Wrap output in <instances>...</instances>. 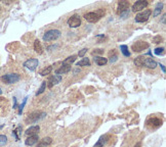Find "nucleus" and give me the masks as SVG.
I'll return each instance as SVG.
<instances>
[{"instance_id":"nucleus-1","label":"nucleus","mask_w":166,"mask_h":147,"mask_svg":"<svg viewBox=\"0 0 166 147\" xmlns=\"http://www.w3.org/2000/svg\"><path fill=\"white\" fill-rule=\"evenodd\" d=\"M45 116H46L45 112H39V110H35V112L28 114L27 118H26V122H28V124H30V122H38V120H42Z\"/></svg>"},{"instance_id":"nucleus-2","label":"nucleus","mask_w":166,"mask_h":147,"mask_svg":"<svg viewBox=\"0 0 166 147\" xmlns=\"http://www.w3.org/2000/svg\"><path fill=\"white\" fill-rule=\"evenodd\" d=\"M21 79L20 75L19 74H6V75H3L1 77V81L5 84L9 85V84H14V83L19 82Z\"/></svg>"},{"instance_id":"nucleus-3","label":"nucleus","mask_w":166,"mask_h":147,"mask_svg":"<svg viewBox=\"0 0 166 147\" xmlns=\"http://www.w3.org/2000/svg\"><path fill=\"white\" fill-rule=\"evenodd\" d=\"M61 37V32L58 30H49L47 31L46 33L43 36V40L46 41V42H49V41H54L56 39H58Z\"/></svg>"},{"instance_id":"nucleus-4","label":"nucleus","mask_w":166,"mask_h":147,"mask_svg":"<svg viewBox=\"0 0 166 147\" xmlns=\"http://www.w3.org/2000/svg\"><path fill=\"white\" fill-rule=\"evenodd\" d=\"M150 47V44L148 42H145V41H137L135 43H133L131 49H132L134 52H141L148 49Z\"/></svg>"},{"instance_id":"nucleus-5","label":"nucleus","mask_w":166,"mask_h":147,"mask_svg":"<svg viewBox=\"0 0 166 147\" xmlns=\"http://www.w3.org/2000/svg\"><path fill=\"white\" fill-rule=\"evenodd\" d=\"M151 14H152V10H150V9H146V10L137 14L134 20L137 22H145L149 20V18H150Z\"/></svg>"},{"instance_id":"nucleus-6","label":"nucleus","mask_w":166,"mask_h":147,"mask_svg":"<svg viewBox=\"0 0 166 147\" xmlns=\"http://www.w3.org/2000/svg\"><path fill=\"white\" fill-rule=\"evenodd\" d=\"M38 63L39 61L37 58H30V59L26 60L24 63V67H27L30 71H35L37 69V67H38Z\"/></svg>"},{"instance_id":"nucleus-7","label":"nucleus","mask_w":166,"mask_h":147,"mask_svg":"<svg viewBox=\"0 0 166 147\" xmlns=\"http://www.w3.org/2000/svg\"><path fill=\"white\" fill-rule=\"evenodd\" d=\"M80 24H81V18L77 14H74V16H72L68 20V26L70 28H78Z\"/></svg>"},{"instance_id":"nucleus-8","label":"nucleus","mask_w":166,"mask_h":147,"mask_svg":"<svg viewBox=\"0 0 166 147\" xmlns=\"http://www.w3.org/2000/svg\"><path fill=\"white\" fill-rule=\"evenodd\" d=\"M84 18L87 20L88 22H97L99 20H101V16L97 14V12H87V14H84Z\"/></svg>"},{"instance_id":"nucleus-9","label":"nucleus","mask_w":166,"mask_h":147,"mask_svg":"<svg viewBox=\"0 0 166 147\" xmlns=\"http://www.w3.org/2000/svg\"><path fill=\"white\" fill-rule=\"evenodd\" d=\"M147 125L151 128H158L162 125V120L157 116H153L147 120Z\"/></svg>"},{"instance_id":"nucleus-10","label":"nucleus","mask_w":166,"mask_h":147,"mask_svg":"<svg viewBox=\"0 0 166 147\" xmlns=\"http://www.w3.org/2000/svg\"><path fill=\"white\" fill-rule=\"evenodd\" d=\"M62 81V76H58V75H52L48 78V81H47V86L48 88H52L54 85H58V83Z\"/></svg>"},{"instance_id":"nucleus-11","label":"nucleus","mask_w":166,"mask_h":147,"mask_svg":"<svg viewBox=\"0 0 166 147\" xmlns=\"http://www.w3.org/2000/svg\"><path fill=\"white\" fill-rule=\"evenodd\" d=\"M147 6H148V2L147 1L139 0V1H137L132 5V11H134V12H137V11H143Z\"/></svg>"},{"instance_id":"nucleus-12","label":"nucleus","mask_w":166,"mask_h":147,"mask_svg":"<svg viewBox=\"0 0 166 147\" xmlns=\"http://www.w3.org/2000/svg\"><path fill=\"white\" fill-rule=\"evenodd\" d=\"M129 8V2L128 1H120L119 4H118V10H117V14H121L122 12L128 10Z\"/></svg>"},{"instance_id":"nucleus-13","label":"nucleus","mask_w":166,"mask_h":147,"mask_svg":"<svg viewBox=\"0 0 166 147\" xmlns=\"http://www.w3.org/2000/svg\"><path fill=\"white\" fill-rule=\"evenodd\" d=\"M71 69H72V67H71V65H62V67L56 71V75H58V76H61V75H65V74L69 73V71H71Z\"/></svg>"},{"instance_id":"nucleus-14","label":"nucleus","mask_w":166,"mask_h":147,"mask_svg":"<svg viewBox=\"0 0 166 147\" xmlns=\"http://www.w3.org/2000/svg\"><path fill=\"white\" fill-rule=\"evenodd\" d=\"M39 140V136L38 135H33V136H29L25 141V144L28 146H32V145L36 144Z\"/></svg>"},{"instance_id":"nucleus-15","label":"nucleus","mask_w":166,"mask_h":147,"mask_svg":"<svg viewBox=\"0 0 166 147\" xmlns=\"http://www.w3.org/2000/svg\"><path fill=\"white\" fill-rule=\"evenodd\" d=\"M39 130H40V127H39V126H32V127H30L29 129L26 130L25 134L27 136H33V135H37Z\"/></svg>"},{"instance_id":"nucleus-16","label":"nucleus","mask_w":166,"mask_h":147,"mask_svg":"<svg viewBox=\"0 0 166 147\" xmlns=\"http://www.w3.org/2000/svg\"><path fill=\"white\" fill-rule=\"evenodd\" d=\"M144 65L149 69H155L157 67V63H156L155 60L153 59L151 57H147L146 56V59H145V63H144Z\"/></svg>"},{"instance_id":"nucleus-17","label":"nucleus","mask_w":166,"mask_h":147,"mask_svg":"<svg viewBox=\"0 0 166 147\" xmlns=\"http://www.w3.org/2000/svg\"><path fill=\"white\" fill-rule=\"evenodd\" d=\"M52 142V139L50 137H45L42 140L39 141V143L37 144V147H46L48 145H50Z\"/></svg>"},{"instance_id":"nucleus-18","label":"nucleus","mask_w":166,"mask_h":147,"mask_svg":"<svg viewBox=\"0 0 166 147\" xmlns=\"http://www.w3.org/2000/svg\"><path fill=\"white\" fill-rule=\"evenodd\" d=\"M109 139V136L108 135H104V136L99 137V139L97 140V142L94 144L93 147H104V145L107 143V141H108Z\"/></svg>"},{"instance_id":"nucleus-19","label":"nucleus","mask_w":166,"mask_h":147,"mask_svg":"<svg viewBox=\"0 0 166 147\" xmlns=\"http://www.w3.org/2000/svg\"><path fill=\"white\" fill-rule=\"evenodd\" d=\"M34 50H35V52H37L38 54L43 53L42 45H41V43L39 40H35V42H34Z\"/></svg>"},{"instance_id":"nucleus-20","label":"nucleus","mask_w":166,"mask_h":147,"mask_svg":"<svg viewBox=\"0 0 166 147\" xmlns=\"http://www.w3.org/2000/svg\"><path fill=\"white\" fill-rule=\"evenodd\" d=\"M93 60H94V63L99 65H105L106 63H108V59L105 57H102V56H95V57L93 58Z\"/></svg>"},{"instance_id":"nucleus-21","label":"nucleus","mask_w":166,"mask_h":147,"mask_svg":"<svg viewBox=\"0 0 166 147\" xmlns=\"http://www.w3.org/2000/svg\"><path fill=\"white\" fill-rule=\"evenodd\" d=\"M145 59H146V55H141L134 59V65L137 67H144Z\"/></svg>"},{"instance_id":"nucleus-22","label":"nucleus","mask_w":166,"mask_h":147,"mask_svg":"<svg viewBox=\"0 0 166 147\" xmlns=\"http://www.w3.org/2000/svg\"><path fill=\"white\" fill-rule=\"evenodd\" d=\"M77 67H89L90 61L88 58H82L81 60H79L78 63H76Z\"/></svg>"},{"instance_id":"nucleus-23","label":"nucleus","mask_w":166,"mask_h":147,"mask_svg":"<svg viewBox=\"0 0 166 147\" xmlns=\"http://www.w3.org/2000/svg\"><path fill=\"white\" fill-rule=\"evenodd\" d=\"M162 7H163V3L159 2L156 4V7L154 9V12H153V16H157L161 14V10H162Z\"/></svg>"},{"instance_id":"nucleus-24","label":"nucleus","mask_w":166,"mask_h":147,"mask_svg":"<svg viewBox=\"0 0 166 147\" xmlns=\"http://www.w3.org/2000/svg\"><path fill=\"white\" fill-rule=\"evenodd\" d=\"M76 57H77L76 55H71V56H69V57H68V58H66V59L64 60V61H63V63H62V65H71L73 63H74L75 60H76Z\"/></svg>"},{"instance_id":"nucleus-25","label":"nucleus","mask_w":166,"mask_h":147,"mask_svg":"<svg viewBox=\"0 0 166 147\" xmlns=\"http://www.w3.org/2000/svg\"><path fill=\"white\" fill-rule=\"evenodd\" d=\"M51 71H52V65H49V67L43 69L42 71H40V75L44 77V76H46V75H49V74L51 73Z\"/></svg>"},{"instance_id":"nucleus-26","label":"nucleus","mask_w":166,"mask_h":147,"mask_svg":"<svg viewBox=\"0 0 166 147\" xmlns=\"http://www.w3.org/2000/svg\"><path fill=\"white\" fill-rule=\"evenodd\" d=\"M120 50H121L122 54L124 56H130V52L128 51V47L126 45H121L120 46Z\"/></svg>"},{"instance_id":"nucleus-27","label":"nucleus","mask_w":166,"mask_h":147,"mask_svg":"<svg viewBox=\"0 0 166 147\" xmlns=\"http://www.w3.org/2000/svg\"><path fill=\"white\" fill-rule=\"evenodd\" d=\"M46 85H47L46 81H44V82H42V84H41L40 88H39V89H38V91L36 92V95H39V94H41V93H43V92H44L45 88H46Z\"/></svg>"},{"instance_id":"nucleus-28","label":"nucleus","mask_w":166,"mask_h":147,"mask_svg":"<svg viewBox=\"0 0 166 147\" xmlns=\"http://www.w3.org/2000/svg\"><path fill=\"white\" fill-rule=\"evenodd\" d=\"M7 143V137L5 135H0V146H4Z\"/></svg>"},{"instance_id":"nucleus-29","label":"nucleus","mask_w":166,"mask_h":147,"mask_svg":"<svg viewBox=\"0 0 166 147\" xmlns=\"http://www.w3.org/2000/svg\"><path fill=\"white\" fill-rule=\"evenodd\" d=\"M164 50H165V49H164L163 47H158V48H156L155 50H154V52H155L156 55H161V54L164 53Z\"/></svg>"},{"instance_id":"nucleus-30","label":"nucleus","mask_w":166,"mask_h":147,"mask_svg":"<svg viewBox=\"0 0 166 147\" xmlns=\"http://www.w3.org/2000/svg\"><path fill=\"white\" fill-rule=\"evenodd\" d=\"M27 99H28V98L26 97L25 99H24V101H23V103L20 105V107H19V114H22L23 108H24V106H25V105H26V102H27Z\"/></svg>"},{"instance_id":"nucleus-31","label":"nucleus","mask_w":166,"mask_h":147,"mask_svg":"<svg viewBox=\"0 0 166 147\" xmlns=\"http://www.w3.org/2000/svg\"><path fill=\"white\" fill-rule=\"evenodd\" d=\"M161 41H163V38L161 36H156V37L153 38V42L154 43H161Z\"/></svg>"},{"instance_id":"nucleus-32","label":"nucleus","mask_w":166,"mask_h":147,"mask_svg":"<svg viewBox=\"0 0 166 147\" xmlns=\"http://www.w3.org/2000/svg\"><path fill=\"white\" fill-rule=\"evenodd\" d=\"M117 59H118V56H117L116 54H114V55L110 56V63H114L115 61H117Z\"/></svg>"},{"instance_id":"nucleus-33","label":"nucleus","mask_w":166,"mask_h":147,"mask_svg":"<svg viewBox=\"0 0 166 147\" xmlns=\"http://www.w3.org/2000/svg\"><path fill=\"white\" fill-rule=\"evenodd\" d=\"M86 52H87V48H83L81 51H79L78 55L80 56V57H83V56H84V54H85Z\"/></svg>"},{"instance_id":"nucleus-34","label":"nucleus","mask_w":166,"mask_h":147,"mask_svg":"<svg viewBox=\"0 0 166 147\" xmlns=\"http://www.w3.org/2000/svg\"><path fill=\"white\" fill-rule=\"evenodd\" d=\"M104 52V49H95V51L92 52L93 55H97V54H102Z\"/></svg>"},{"instance_id":"nucleus-35","label":"nucleus","mask_w":166,"mask_h":147,"mask_svg":"<svg viewBox=\"0 0 166 147\" xmlns=\"http://www.w3.org/2000/svg\"><path fill=\"white\" fill-rule=\"evenodd\" d=\"M120 16H121V18H125L126 16H129V10H126V11H124V12H122L121 14H120Z\"/></svg>"},{"instance_id":"nucleus-36","label":"nucleus","mask_w":166,"mask_h":147,"mask_svg":"<svg viewBox=\"0 0 166 147\" xmlns=\"http://www.w3.org/2000/svg\"><path fill=\"white\" fill-rule=\"evenodd\" d=\"M14 108H18V102H16V97H14Z\"/></svg>"},{"instance_id":"nucleus-37","label":"nucleus","mask_w":166,"mask_h":147,"mask_svg":"<svg viewBox=\"0 0 166 147\" xmlns=\"http://www.w3.org/2000/svg\"><path fill=\"white\" fill-rule=\"evenodd\" d=\"M160 67H161V69H162V71H163V73H165V67H164L163 65H161V63H160Z\"/></svg>"},{"instance_id":"nucleus-38","label":"nucleus","mask_w":166,"mask_h":147,"mask_svg":"<svg viewBox=\"0 0 166 147\" xmlns=\"http://www.w3.org/2000/svg\"><path fill=\"white\" fill-rule=\"evenodd\" d=\"M162 22L165 24V16H163V18H162Z\"/></svg>"},{"instance_id":"nucleus-39","label":"nucleus","mask_w":166,"mask_h":147,"mask_svg":"<svg viewBox=\"0 0 166 147\" xmlns=\"http://www.w3.org/2000/svg\"><path fill=\"white\" fill-rule=\"evenodd\" d=\"M134 147H141V142H139V143H137V144L135 145Z\"/></svg>"},{"instance_id":"nucleus-40","label":"nucleus","mask_w":166,"mask_h":147,"mask_svg":"<svg viewBox=\"0 0 166 147\" xmlns=\"http://www.w3.org/2000/svg\"><path fill=\"white\" fill-rule=\"evenodd\" d=\"M0 94H2V89L1 88H0Z\"/></svg>"}]
</instances>
